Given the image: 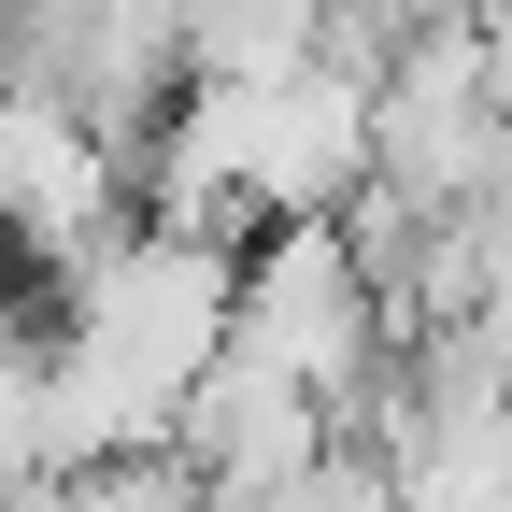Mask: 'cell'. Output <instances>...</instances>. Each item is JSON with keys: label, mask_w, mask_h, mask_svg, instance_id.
<instances>
[{"label": "cell", "mask_w": 512, "mask_h": 512, "mask_svg": "<svg viewBox=\"0 0 512 512\" xmlns=\"http://www.w3.org/2000/svg\"><path fill=\"white\" fill-rule=\"evenodd\" d=\"M384 171L370 128V57H299V72H242V86H185L157 128V200L185 228H299V214H356Z\"/></svg>", "instance_id": "6da1fadb"}, {"label": "cell", "mask_w": 512, "mask_h": 512, "mask_svg": "<svg viewBox=\"0 0 512 512\" xmlns=\"http://www.w3.org/2000/svg\"><path fill=\"white\" fill-rule=\"evenodd\" d=\"M470 43H484V72H498V100H512V0H470Z\"/></svg>", "instance_id": "3957f363"}, {"label": "cell", "mask_w": 512, "mask_h": 512, "mask_svg": "<svg viewBox=\"0 0 512 512\" xmlns=\"http://www.w3.org/2000/svg\"><path fill=\"white\" fill-rule=\"evenodd\" d=\"M342 57V0H185V72L242 86V72H299Z\"/></svg>", "instance_id": "7a4b0ae2"}]
</instances>
